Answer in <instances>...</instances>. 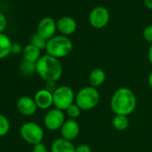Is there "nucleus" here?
Segmentation results:
<instances>
[{
	"label": "nucleus",
	"instance_id": "obj_1",
	"mask_svg": "<svg viewBox=\"0 0 152 152\" xmlns=\"http://www.w3.org/2000/svg\"><path fill=\"white\" fill-rule=\"evenodd\" d=\"M110 107L115 115L128 116L136 109L137 97L129 88H119L114 92L111 98Z\"/></svg>",
	"mask_w": 152,
	"mask_h": 152
},
{
	"label": "nucleus",
	"instance_id": "obj_2",
	"mask_svg": "<svg viewBox=\"0 0 152 152\" xmlns=\"http://www.w3.org/2000/svg\"><path fill=\"white\" fill-rule=\"evenodd\" d=\"M36 72L45 82H57L63 74V66L59 59L47 54L36 63Z\"/></svg>",
	"mask_w": 152,
	"mask_h": 152
},
{
	"label": "nucleus",
	"instance_id": "obj_3",
	"mask_svg": "<svg viewBox=\"0 0 152 152\" xmlns=\"http://www.w3.org/2000/svg\"><path fill=\"white\" fill-rule=\"evenodd\" d=\"M73 48L72 41L64 35L54 36L48 40L46 46L47 54L57 59L68 56Z\"/></svg>",
	"mask_w": 152,
	"mask_h": 152
},
{
	"label": "nucleus",
	"instance_id": "obj_4",
	"mask_svg": "<svg viewBox=\"0 0 152 152\" xmlns=\"http://www.w3.org/2000/svg\"><path fill=\"white\" fill-rule=\"evenodd\" d=\"M100 100V94L99 91L92 86H86L82 88L75 94L74 103L82 111H88L95 108Z\"/></svg>",
	"mask_w": 152,
	"mask_h": 152
},
{
	"label": "nucleus",
	"instance_id": "obj_5",
	"mask_svg": "<svg viewBox=\"0 0 152 152\" xmlns=\"http://www.w3.org/2000/svg\"><path fill=\"white\" fill-rule=\"evenodd\" d=\"M75 93L72 89L66 85L58 86L53 93V106L55 108L65 111L72 104L74 103Z\"/></svg>",
	"mask_w": 152,
	"mask_h": 152
},
{
	"label": "nucleus",
	"instance_id": "obj_6",
	"mask_svg": "<svg viewBox=\"0 0 152 152\" xmlns=\"http://www.w3.org/2000/svg\"><path fill=\"white\" fill-rule=\"evenodd\" d=\"M21 137L24 141L33 146L42 142L44 138V131L42 127L34 122H27L21 126Z\"/></svg>",
	"mask_w": 152,
	"mask_h": 152
},
{
	"label": "nucleus",
	"instance_id": "obj_7",
	"mask_svg": "<svg viewBox=\"0 0 152 152\" xmlns=\"http://www.w3.org/2000/svg\"><path fill=\"white\" fill-rule=\"evenodd\" d=\"M110 20L109 11L104 7H94L89 15V22L93 28L102 29L107 25Z\"/></svg>",
	"mask_w": 152,
	"mask_h": 152
},
{
	"label": "nucleus",
	"instance_id": "obj_8",
	"mask_svg": "<svg viewBox=\"0 0 152 152\" xmlns=\"http://www.w3.org/2000/svg\"><path fill=\"white\" fill-rule=\"evenodd\" d=\"M64 122L65 116L64 111L57 108H52L48 110L44 116V124L46 128L50 131L61 129Z\"/></svg>",
	"mask_w": 152,
	"mask_h": 152
},
{
	"label": "nucleus",
	"instance_id": "obj_9",
	"mask_svg": "<svg viewBox=\"0 0 152 152\" xmlns=\"http://www.w3.org/2000/svg\"><path fill=\"white\" fill-rule=\"evenodd\" d=\"M56 30V22L51 17H44L37 26V33L47 40L55 36Z\"/></svg>",
	"mask_w": 152,
	"mask_h": 152
},
{
	"label": "nucleus",
	"instance_id": "obj_10",
	"mask_svg": "<svg viewBox=\"0 0 152 152\" xmlns=\"http://www.w3.org/2000/svg\"><path fill=\"white\" fill-rule=\"evenodd\" d=\"M60 132L62 138L72 141L79 136L80 125L75 119L70 118L68 120H65V122L64 123L60 129Z\"/></svg>",
	"mask_w": 152,
	"mask_h": 152
},
{
	"label": "nucleus",
	"instance_id": "obj_11",
	"mask_svg": "<svg viewBox=\"0 0 152 152\" xmlns=\"http://www.w3.org/2000/svg\"><path fill=\"white\" fill-rule=\"evenodd\" d=\"M16 107H17L18 111L23 115H25V116L33 115L38 109V107L36 105L34 99H32L29 96L21 97L17 100Z\"/></svg>",
	"mask_w": 152,
	"mask_h": 152
},
{
	"label": "nucleus",
	"instance_id": "obj_12",
	"mask_svg": "<svg viewBox=\"0 0 152 152\" xmlns=\"http://www.w3.org/2000/svg\"><path fill=\"white\" fill-rule=\"evenodd\" d=\"M56 28L61 35L69 36L75 32L76 29H77V23L70 16H64L57 20Z\"/></svg>",
	"mask_w": 152,
	"mask_h": 152
},
{
	"label": "nucleus",
	"instance_id": "obj_13",
	"mask_svg": "<svg viewBox=\"0 0 152 152\" xmlns=\"http://www.w3.org/2000/svg\"><path fill=\"white\" fill-rule=\"evenodd\" d=\"M34 100L38 108L48 109L53 106V93L48 91L45 89L39 90L34 96Z\"/></svg>",
	"mask_w": 152,
	"mask_h": 152
},
{
	"label": "nucleus",
	"instance_id": "obj_14",
	"mask_svg": "<svg viewBox=\"0 0 152 152\" xmlns=\"http://www.w3.org/2000/svg\"><path fill=\"white\" fill-rule=\"evenodd\" d=\"M76 147L72 141L64 138H58L55 140L51 145V152H75Z\"/></svg>",
	"mask_w": 152,
	"mask_h": 152
},
{
	"label": "nucleus",
	"instance_id": "obj_15",
	"mask_svg": "<svg viewBox=\"0 0 152 152\" xmlns=\"http://www.w3.org/2000/svg\"><path fill=\"white\" fill-rule=\"evenodd\" d=\"M107 78L106 72H104V70L100 69V68H95L93 69L90 74H89V82L91 86L94 87V88H98L99 86H101Z\"/></svg>",
	"mask_w": 152,
	"mask_h": 152
},
{
	"label": "nucleus",
	"instance_id": "obj_16",
	"mask_svg": "<svg viewBox=\"0 0 152 152\" xmlns=\"http://www.w3.org/2000/svg\"><path fill=\"white\" fill-rule=\"evenodd\" d=\"M23 56L24 60L31 62V63H37L40 56V49L33 46L32 44H28L23 48Z\"/></svg>",
	"mask_w": 152,
	"mask_h": 152
},
{
	"label": "nucleus",
	"instance_id": "obj_17",
	"mask_svg": "<svg viewBox=\"0 0 152 152\" xmlns=\"http://www.w3.org/2000/svg\"><path fill=\"white\" fill-rule=\"evenodd\" d=\"M12 41L5 33H0V60L6 58L12 53Z\"/></svg>",
	"mask_w": 152,
	"mask_h": 152
},
{
	"label": "nucleus",
	"instance_id": "obj_18",
	"mask_svg": "<svg viewBox=\"0 0 152 152\" xmlns=\"http://www.w3.org/2000/svg\"><path fill=\"white\" fill-rule=\"evenodd\" d=\"M113 127L118 131V132H123L125 131L130 124V121L127 115H115L113 118L112 121Z\"/></svg>",
	"mask_w": 152,
	"mask_h": 152
},
{
	"label": "nucleus",
	"instance_id": "obj_19",
	"mask_svg": "<svg viewBox=\"0 0 152 152\" xmlns=\"http://www.w3.org/2000/svg\"><path fill=\"white\" fill-rule=\"evenodd\" d=\"M20 71L25 76H31L36 72V64L23 60L20 64Z\"/></svg>",
	"mask_w": 152,
	"mask_h": 152
},
{
	"label": "nucleus",
	"instance_id": "obj_20",
	"mask_svg": "<svg viewBox=\"0 0 152 152\" xmlns=\"http://www.w3.org/2000/svg\"><path fill=\"white\" fill-rule=\"evenodd\" d=\"M47 42L48 40L45 39L44 38H42L40 35H39L37 32L34 33L31 38V44H32L33 46H35L36 48H38L39 49L42 50V49H46V46H47Z\"/></svg>",
	"mask_w": 152,
	"mask_h": 152
},
{
	"label": "nucleus",
	"instance_id": "obj_21",
	"mask_svg": "<svg viewBox=\"0 0 152 152\" xmlns=\"http://www.w3.org/2000/svg\"><path fill=\"white\" fill-rule=\"evenodd\" d=\"M10 130V123L8 119L0 113V137H3L8 133Z\"/></svg>",
	"mask_w": 152,
	"mask_h": 152
},
{
	"label": "nucleus",
	"instance_id": "obj_22",
	"mask_svg": "<svg viewBox=\"0 0 152 152\" xmlns=\"http://www.w3.org/2000/svg\"><path fill=\"white\" fill-rule=\"evenodd\" d=\"M65 112H66L67 115L71 119H76V118H78L81 115L82 109L77 105H76L75 103H73L65 110Z\"/></svg>",
	"mask_w": 152,
	"mask_h": 152
},
{
	"label": "nucleus",
	"instance_id": "obj_23",
	"mask_svg": "<svg viewBox=\"0 0 152 152\" xmlns=\"http://www.w3.org/2000/svg\"><path fill=\"white\" fill-rule=\"evenodd\" d=\"M142 35L147 42L152 44V25H148L146 28H144Z\"/></svg>",
	"mask_w": 152,
	"mask_h": 152
},
{
	"label": "nucleus",
	"instance_id": "obj_24",
	"mask_svg": "<svg viewBox=\"0 0 152 152\" xmlns=\"http://www.w3.org/2000/svg\"><path fill=\"white\" fill-rule=\"evenodd\" d=\"M58 88V86L56 85V82H46L45 84V90H47L48 91L54 93L56 91V90Z\"/></svg>",
	"mask_w": 152,
	"mask_h": 152
},
{
	"label": "nucleus",
	"instance_id": "obj_25",
	"mask_svg": "<svg viewBox=\"0 0 152 152\" xmlns=\"http://www.w3.org/2000/svg\"><path fill=\"white\" fill-rule=\"evenodd\" d=\"M7 25V17L3 13L0 12V33H3V31L6 30Z\"/></svg>",
	"mask_w": 152,
	"mask_h": 152
},
{
	"label": "nucleus",
	"instance_id": "obj_26",
	"mask_svg": "<svg viewBox=\"0 0 152 152\" xmlns=\"http://www.w3.org/2000/svg\"><path fill=\"white\" fill-rule=\"evenodd\" d=\"M75 152H92V149L89 145L83 143V144H80L79 146L76 147Z\"/></svg>",
	"mask_w": 152,
	"mask_h": 152
},
{
	"label": "nucleus",
	"instance_id": "obj_27",
	"mask_svg": "<svg viewBox=\"0 0 152 152\" xmlns=\"http://www.w3.org/2000/svg\"><path fill=\"white\" fill-rule=\"evenodd\" d=\"M32 152H48V151L47 147L41 142V143H39V144H36L33 146Z\"/></svg>",
	"mask_w": 152,
	"mask_h": 152
},
{
	"label": "nucleus",
	"instance_id": "obj_28",
	"mask_svg": "<svg viewBox=\"0 0 152 152\" xmlns=\"http://www.w3.org/2000/svg\"><path fill=\"white\" fill-rule=\"evenodd\" d=\"M23 48L21 46V44L19 43H13L12 45V53L15 55H18L20 53H23Z\"/></svg>",
	"mask_w": 152,
	"mask_h": 152
},
{
	"label": "nucleus",
	"instance_id": "obj_29",
	"mask_svg": "<svg viewBox=\"0 0 152 152\" xmlns=\"http://www.w3.org/2000/svg\"><path fill=\"white\" fill-rule=\"evenodd\" d=\"M148 59L149 63L152 64V44L150 45L148 51Z\"/></svg>",
	"mask_w": 152,
	"mask_h": 152
},
{
	"label": "nucleus",
	"instance_id": "obj_30",
	"mask_svg": "<svg viewBox=\"0 0 152 152\" xmlns=\"http://www.w3.org/2000/svg\"><path fill=\"white\" fill-rule=\"evenodd\" d=\"M144 4L148 9H152V0H144Z\"/></svg>",
	"mask_w": 152,
	"mask_h": 152
},
{
	"label": "nucleus",
	"instance_id": "obj_31",
	"mask_svg": "<svg viewBox=\"0 0 152 152\" xmlns=\"http://www.w3.org/2000/svg\"><path fill=\"white\" fill-rule=\"evenodd\" d=\"M148 85H149V87L152 89V71H151V72L149 73V75H148Z\"/></svg>",
	"mask_w": 152,
	"mask_h": 152
}]
</instances>
